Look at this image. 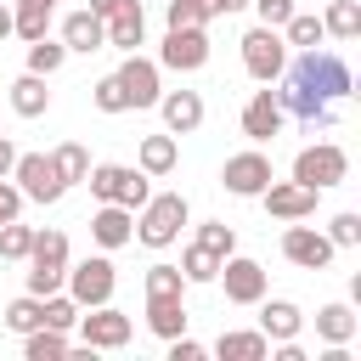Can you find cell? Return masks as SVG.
Wrapping results in <instances>:
<instances>
[{"instance_id":"6da1fadb","label":"cell","mask_w":361,"mask_h":361,"mask_svg":"<svg viewBox=\"0 0 361 361\" xmlns=\"http://www.w3.org/2000/svg\"><path fill=\"white\" fill-rule=\"evenodd\" d=\"M62 276H68V237L62 231H34V248H28V293L34 299L62 293Z\"/></svg>"},{"instance_id":"7a4b0ae2","label":"cell","mask_w":361,"mask_h":361,"mask_svg":"<svg viewBox=\"0 0 361 361\" xmlns=\"http://www.w3.org/2000/svg\"><path fill=\"white\" fill-rule=\"evenodd\" d=\"M90 192L102 197V203H124V209H141L147 197H152V175H141V169H130V164H90Z\"/></svg>"},{"instance_id":"3957f363","label":"cell","mask_w":361,"mask_h":361,"mask_svg":"<svg viewBox=\"0 0 361 361\" xmlns=\"http://www.w3.org/2000/svg\"><path fill=\"white\" fill-rule=\"evenodd\" d=\"M180 226H186V197H180V192H158V197L141 203L135 237H141L147 248H169V243L180 237Z\"/></svg>"},{"instance_id":"277c9868","label":"cell","mask_w":361,"mask_h":361,"mask_svg":"<svg viewBox=\"0 0 361 361\" xmlns=\"http://www.w3.org/2000/svg\"><path fill=\"white\" fill-rule=\"evenodd\" d=\"M243 68H248V79H259V85H276L282 79V68H288V39H282V28H248L243 34Z\"/></svg>"},{"instance_id":"5b68a950","label":"cell","mask_w":361,"mask_h":361,"mask_svg":"<svg viewBox=\"0 0 361 361\" xmlns=\"http://www.w3.org/2000/svg\"><path fill=\"white\" fill-rule=\"evenodd\" d=\"M68 299L79 305V310H90V305H107L113 299V288H118V276H113V259L107 254H90V259H79V265H68Z\"/></svg>"},{"instance_id":"8992f818","label":"cell","mask_w":361,"mask_h":361,"mask_svg":"<svg viewBox=\"0 0 361 361\" xmlns=\"http://www.w3.org/2000/svg\"><path fill=\"white\" fill-rule=\"evenodd\" d=\"M344 175H350V158H344V147H333V141H316V147H305V152L293 158V180L310 186V192H327V186H338Z\"/></svg>"},{"instance_id":"52a82bcc","label":"cell","mask_w":361,"mask_h":361,"mask_svg":"<svg viewBox=\"0 0 361 361\" xmlns=\"http://www.w3.org/2000/svg\"><path fill=\"white\" fill-rule=\"evenodd\" d=\"M73 327H79V350H124L135 333V322L113 305H90V316H79Z\"/></svg>"},{"instance_id":"ba28073f","label":"cell","mask_w":361,"mask_h":361,"mask_svg":"<svg viewBox=\"0 0 361 361\" xmlns=\"http://www.w3.org/2000/svg\"><path fill=\"white\" fill-rule=\"evenodd\" d=\"M11 180H17L23 203H56V197L68 192V186L56 180V169H51V152H17Z\"/></svg>"},{"instance_id":"9c48e42d","label":"cell","mask_w":361,"mask_h":361,"mask_svg":"<svg viewBox=\"0 0 361 361\" xmlns=\"http://www.w3.org/2000/svg\"><path fill=\"white\" fill-rule=\"evenodd\" d=\"M214 282L226 288V299H231V305H259V299H265V265H259V259L226 254V259H220V271H214Z\"/></svg>"},{"instance_id":"30bf717a","label":"cell","mask_w":361,"mask_h":361,"mask_svg":"<svg viewBox=\"0 0 361 361\" xmlns=\"http://www.w3.org/2000/svg\"><path fill=\"white\" fill-rule=\"evenodd\" d=\"M220 180H226V192L231 197H259L276 175H271V158L259 152V147H248V152H237V158H226V169H220Z\"/></svg>"},{"instance_id":"8fae6325","label":"cell","mask_w":361,"mask_h":361,"mask_svg":"<svg viewBox=\"0 0 361 361\" xmlns=\"http://www.w3.org/2000/svg\"><path fill=\"white\" fill-rule=\"evenodd\" d=\"M203 62H209V34H203V28H169V34H164L158 68H175V73H197Z\"/></svg>"},{"instance_id":"7c38bea8","label":"cell","mask_w":361,"mask_h":361,"mask_svg":"<svg viewBox=\"0 0 361 361\" xmlns=\"http://www.w3.org/2000/svg\"><path fill=\"white\" fill-rule=\"evenodd\" d=\"M118 79V90H124V102L130 107H158V62H147V56H135V51H124V68L113 73Z\"/></svg>"},{"instance_id":"4fadbf2b","label":"cell","mask_w":361,"mask_h":361,"mask_svg":"<svg viewBox=\"0 0 361 361\" xmlns=\"http://www.w3.org/2000/svg\"><path fill=\"white\" fill-rule=\"evenodd\" d=\"M282 254H288L299 271H327V265H333V243H327V231H316V226H288V231H282Z\"/></svg>"},{"instance_id":"5bb4252c","label":"cell","mask_w":361,"mask_h":361,"mask_svg":"<svg viewBox=\"0 0 361 361\" xmlns=\"http://www.w3.org/2000/svg\"><path fill=\"white\" fill-rule=\"evenodd\" d=\"M316 197H322V192H310V186H299V180H271V186L259 192L265 214H276V220H305V214H316Z\"/></svg>"},{"instance_id":"9a60e30c","label":"cell","mask_w":361,"mask_h":361,"mask_svg":"<svg viewBox=\"0 0 361 361\" xmlns=\"http://www.w3.org/2000/svg\"><path fill=\"white\" fill-rule=\"evenodd\" d=\"M282 102H276V90H254L248 96V107H243V135L248 141H271V135H282Z\"/></svg>"},{"instance_id":"2e32d148","label":"cell","mask_w":361,"mask_h":361,"mask_svg":"<svg viewBox=\"0 0 361 361\" xmlns=\"http://www.w3.org/2000/svg\"><path fill=\"white\" fill-rule=\"evenodd\" d=\"M90 237L113 254V248H124L130 237H135V209H124V203H102L96 214H90Z\"/></svg>"},{"instance_id":"e0dca14e","label":"cell","mask_w":361,"mask_h":361,"mask_svg":"<svg viewBox=\"0 0 361 361\" xmlns=\"http://www.w3.org/2000/svg\"><path fill=\"white\" fill-rule=\"evenodd\" d=\"M102 28H107V45L135 51V45H141V34H147V11H141V0H118V6L102 17Z\"/></svg>"},{"instance_id":"ac0fdd59","label":"cell","mask_w":361,"mask_h":361,"mask_svg":"<svg viewBox=\"0 0 361 361\" xmlns=\"http://www.w3.org/2000/svg\"><path fill=\"white\" fill-rule=\"evenodd\" d=\"M158 113H164L169 135H192V130L203 124V96H197V90H164V96H158Z\"/></svg>"},{"instance_id":"d6986e66","label":"cell","mask_w":361,"mask_h":361,"mask_svg":"<svg viewBox=\"0 0 361 361\" xmlns=\"http://www.w3.org/2000/svg\"><path fill=\"white\" fill-rule=\"evenodd\" d=\"M62 45H68V51H85V56H90V51H102V45H107L102 17H96L90 6H85V11H68V17H62Z\"/></svg>"},{"instance_id":"ffe728a7","label":"cell","mask_w":361,"mask_h":361,"mask_svg":"<svg viewBox=\"0 0 361 361\" xmlns=\"http://www.w3.org/2000/svg\"><path fill=\"white\" fill-rule=\"evenodd\" d=\"M299 327H305V316H299V305L293 299H259V333L265 338H299Z\"/></svg>"},{"instance_id":"44dd1931","label":"cell","mask_w":361,"mask_h":361,"mask_svg":"<svg viewBox=\"0 0 361 361\" xmlns=\"http://www.w3.org/2000/svg\"><path fill=\"white\" fill-rule=\"evenodd\" d=\"M355 327H361V316H355L344 299H333V305L316 310V338H322V344H350Z\"/></svg>"},{"instance_id":"7402d4cb","label":"cell","mask_w":361,"mask_h":361,"mask_svg":"<svg viewBox=\"0 0 361 361\" xmlns=\"http://www.w3.org/2000/svg\"><path fill=\"white\" fill-rule=\"evenodd\" d=\"M11 107H17L23 118H39V113L51 107V90H45V73H17V79H11Z\"/></svg>"},{"instance_id":"603a6c76","label":"cell","mask_w":361,"mask_h":361,"mask_svg":"<svg viewBox=\"0 0 361 361\" xmlns=\"http://www.w3.org/2000/svg\"><path fill=\"white\" fill-rule=\"evenodd\" d=\"M51 17H56V0H17L11 34H17V39H39V34L51 28Z\"/></svg>"},{"instance_id":"cb8c5ba5","label":"cell","mask_w":361,"mask_h":361,"mask_svg":"<svg viewBox=\"0 0 361 361\" xmlns=\"http://www.w3.org/2000/svg\"><path fill=\"white\" fill-rule=\"evenodd\" d=\"M214 355H220V361H265V355H271V338H265V333H220Z\"/></svg>"},{"instance_id":"d4e9b609","label":"cell","mask_w":361,"mask_h":361,"mask_svg":"<svg viewBox=\"0 0 361 361\" xmlns=\"http://www.w3.org/2000/svg\"><path fill=\"white\" fill-rule=\"evenodd\" d=\"M135 158H141V175H169L180 164V147H175V135H147Z\"/></svg>"},{"instance_id":"484cf974","label":"cell","mask_w":361,"mask_h":361,"mask_svg":"<svg viewBox=\"0 0 361 361\" xmlns=\"http://www.w3.org/2000/svg\"><path fill=\"white\" fill-rule=\"evenodd\" d=\"M186 305L180 299H147V327L158 333V338H175V333H186Z\"/></svg>"},{"instance_id":"4316f807","label":"cell","mask_w":361,"mask_h":361,"mask_svg":"<svg viewBox=\"0 0 361 361\" xmlns=\"http://www.w3.org/2000/svg\"><path fill=\"white\" fill-rule=\"evenodd\" d=\"M51 169H56V180H62V186H73V180H85V175H90V152H85L79 141H62V147L51 152Z\"/></svg>"},{"instance_id":"83f0119b","label":"cell","mask_w":361,"mask_h":361,"mask_svg":"<svg viewBox=\"0 0 361 361\" xmlns=\"http://www.w3.org/2000/svg\"><path fill=\"white\" fill-rule=\"evenodd\" d=\"M322 28H327L333 39H355V34H361V0H333V6L322 11Z\"/></svg>"},{"instance_id":"f1b7e54d","label":"cell","mask_w":361,"mask_h":361,"mask_svg":"<svg viewBox=\"0 0 361 361\" xmlns=\"http://www.w3.org/2000/svg\"><path fill=\"white\" fill-rule=\"evenodd\" d=\"M282 39H288V45H299V51H310V45H322V39H327V28H322V17L293 11V17L282 23Z\"/></svg>"},{"instance_id":"f546056e","label":"cell","mask_w":361,"mask_h":361,"mask_svg":"<svg viewBox=\"0 0 361 361\" xmlns=\"http://www.w3.org/2000/svg\"><path fill=\"white\" fill-rule=\"evenodd\" d=\"M62 62H68V45H62V39H45V34L28 39V73H45V79H51Z\"/></svg>"},{"instance_id":"4dcf8cb0","label":"cell","mask_w":361,"mask_h":361,"mask_svg":"<svg viewBox=\"0 0 361 361\" xmlns=\"http://www.w3.org/2000/svg\"><path fill=\"white\" fill-rule=\"evenodd\" d=\"M186 293V276H180V265H147V299H180Z\"/></svg>"},{"instance_id":"1f68e13d","label":"cell","mask_w":361,"mask_h":361,"mask_svg":"<svg viewBox=\"0 0 361 361\" xmlns=\"http://www.w3.org/2000/svg\"><path fill=\"white\" fill-rule=\"evenodd\" d=\"M23 355L28 361H56V355H68V338L56 327H34V333H23Z\"/></svg>"},{"instance_id":"d6a6232c","label":"cell","mask_w":361,"mask_h":361,"mask_svg":"<svg viewBox=\"0 0 361 361\" xmlns=\"http://www.w3.org/2000/svg\"><path fill=\"white\" fill-rule=\"evenodd\" d=\"M79 322V305L68 299V293H45L39 299V327H56V333H68Z\"/></svg>"},{"instance_id":"836d02e7","label":"cell","mask_w":361,"mask_h":361,"mask_svg":"<svg viewBox=\"0 0 361 361\" xmlns=\"http://www.w3.org/2000/svg\"><path fill=\"white\" fill-rule=\"evenodd\" d=\"M169 28H209L214 23V6L209 0H169Z\"/></svg>"},{"instance_id":"e575fe53","label":"cell","mask_w":361,"mask_h":361,"mask_svg":"<svg viewBox=\"0 0 361 361\" xmlns=\"http://www.w3.org/2000/svg\"><path fill=\"white\" fill-rule=\"evenodd\" d=\"M214 271H220V259H214L203 243H192V248L180 254V276H186V288H192V282H214Z\"/></svg>"},{"instance_id":"d590c367","label":"cell","mask_w":361,"mask_h":361,"mask_svg":"<svg viewBox=\"0 0 361 361\" xmlns=\"http://www.w3.org/2000/svg\"><path fill=\"white\" fill-rule=\"evenodd\" d=\"M28 248H34V226L0 220V259H28Z\"/></svg>"},{"instance_id":"8d00e7d4","label":"cell","mask_w":361,"mask_h":361,"mask_svg":"<svg viewBox=\"0 0 361 361\" xmlns=\"http://www.w3.org/2000/svg\"><path fill=\"white\" fill-rule=\"evenodd\" d=\"M197 243L214 254V259H226V254H237V231L226 226V220H203L197 226Z\"/></svg>"},{"instance_id":"74e56055","label":"cell","mask_w":361,"mask_h":361,"mask_svg":"<svg viewBox=\"0 0 361 361\" xmlns=\"http://www.w3.org/2000/svg\"><path fill=\"white\" fill-rule=\"evenodd\" d=\"M6 327H11V333H34V327H39V299H34V293L11 299V305H6Z\"/></svg>"},{"instance_id":"f35d334b","label":"cell","mask_w":361,"mask_h":361,"mask_svg":"<svg viewBox=\"0 0 361 361\" xmlns=\"http://www.w3.org/2000/svg\"><path fill=\"white\" fill-rule=\"evenodd\" d=\"M327 243H333V248H355V243H361V214H350V209H344V214H333Z\"/></svg>"},{"instance_id":"ab89813d","label":"cell","mask_w":361,"mask_h":361,"mask_svg":"<svg viewBox=\"0 0 361 361\" xmlns=\"http://www.w3.org/2000/svg\"><path fill=\"white\" fill-rule=\"evenodd\" d=\"M90 102L102 107V113H124L130 102H124V90H118V79L107 73V79H96V90H90Z\"/></svg>"},{"instance_id":"60d3db41","label":"cell","mask_w":361,"mask_h":361,"mask_svg":"<svg viewBox=\"0 0 361 361\" xmlns=\"http://www.w3.org/2000/svg\"><path fill=\"white\" fill-rule=\"evenodd\" d=\"M248 6L259 11V23H265V28H282V23H288V17L299 11L293 0H248Z\"/></svg>"},{"instance_id":"b9f144b4","label":"cell","mask_w":361,"mask_h":361,"mask_svg":"<svg viewBox=\"0 0 361 361\" xmlns=\"http://www.w3.org/2000/svg\"><path fill=\"white\" fill-rule=\"evenodd\" d=\"M164 344H169V361H203V344L186 338V333H175V338H164Z\"/></svg>"},{"instance_id":"7bdbcfd3","label":"cell","mask_w":361,"mask_h":361,"mask_svg":"<svg viewBox=\"0 0 361 361\" xmlns=\"http://www.w3.org/2000/svg\"><path fill=\"white\" fill-rule=\"evenodd\" d=\"M17 214H23V192H17L11 175H6V180H0V220H17Z\"/></svg>"},{"instance_id":"ee69618b","label":"cell","mask_w":361,"mask_h":361,"mask_svg":"<svg viewBox=\"0 0 361 361\" xmlns=\"http://www.w3.org/2000/svg\"><path fill=\"white\" fill-rule=\"evenodd\" d=\"M11 164H17V147H11V135H0V180L11 175Z\"/></svg>"},{"instance_id":"f6af8a7d","label":"cell","mask_w":361,"mask_h":361,"mask_svg":"<svg viewBox=\"0 0 361 361\" xmlns=\"http://www.w3.org/2000/svg\"><path fill=\"white\" fill-rule=\"evenodd\" d=\"M209 6H214V17H231V11H243L248 0H209Z\"/></svg>"},{"instance_id":"bcb514c9","label":"cell","mask_w":361,"mask_h":361,"mask_svg":"<svg viewBox=\"0 0 361 361\" xmlns=\"http://www.w3.org/2000/svg\"><path fill=\"white\" fill-rule=\"evenodd\" d=\"M113 6H118V0H90V11H96V17H107Z\"/></svg>"},{"instance_id":"7dc6e473","label":"cell","mask_w":361,"mask_h":361,"mask_svg":"<svg viewBox=\"0 0 361 361\" xmlns=\"http://www.w3.org/2000/svg\"><path fill=\"white\" fill-rule=\"evenodd\" d=\"M11 34V6H0V39Z\"/></svg>"}]
</instances>
